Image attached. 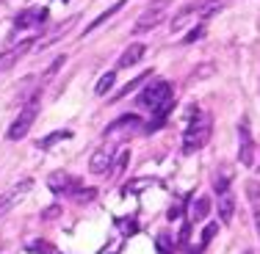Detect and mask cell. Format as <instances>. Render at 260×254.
<instances>
[{"instance_id": "6da1fadb", "label": "cell", "mask_w": 260, "mask_h": 254, "mask_svg": "<svg viewBox=\"0 0 260 254\" xmlns=\"http://www.w3.org/2000/svg\"><path fill=\"white\" fill-rule=\"evenodd\" d=\"M210 116L208 114H200L197 111V119L188 122V130H185V138H183V155H194L197 150L208 144L210 138Z\"/></svg>"}, {"instance_id": "7a4b0ae2", "label": "cell", "mask_w": 260, "mask_h": 254, "mask_svg": "<svg viewBox=\"0 0 260 254\" xmlns=\"http://www.w3.org/2000/svg\"><path fill=\"white\" fill-rule=\"evenodd\" d=\"M36 114H39V94L30 97L28 105L20 111V116H17V119L11 122V127H9V141H20V138H25L28 130L34 127V122H36Z\"/></svg>"}, {"instance_id": "3957f363", "label": "cell", "mask_w": 260, "mask_h": 254, "mask_svg": "<svg viewBox=\"0 0 260 254\" xmlns=\"http://www.w3.org/2000/svg\"><path fill=\"white\" fill-rule=\"evenodd\" d=\"M172 6V0H152L150 6H147L144 11H141V17L136 20V25L133 30L136 33H147V30H152L155 25H160L164 22V17H166V9Z\"/></svg>"}, {"instance_id": "277c9868", "label": "cell", "mask_w": 260, "mask_h": 254, "mask_svg": "<svg viewBox=\"0 0 260 254\" xmlns=\"http://www.w3.org/2000/svg\"><path fill=\"white\" fill-rule=\"evenodd\" d=\"M166 100H172V86L166 83V80H152V83L139 94V100H136V102H139L141 108L155 111V108H160Z\"/></svg>"}, {"instance_id": "5b68a950", "label": "cell", "mask_w": 260, "mask_h": 254, "mask_svg": "<svg viewBox=\"0 0 260 254\" xmlns=\"http://www.w3.org/2000/svg\"><path fill=\"white\" fill-rule=\"evenodd\" d=\"M238 160L246 169H255V138H252V130L246 125V119H241L238 125Z\"/></svg>"}, {"instance_id": "8992f818", "label": "cell", "mask_w": 260, "mask_h": 254, "mask_svg": "<svg viewBox=\"0 0 260 254\" xmlns=\"http://www.w3.org/2000/svg\"><path fill=\"white\" fill-rule=\"evenodd\" d=\"M30 188H34V179H30V177L20 179V183H14L11 188H6L3 194H0V215H3V213H9V210L14 207V204L20 202V199H25Z\"/></svg>"}, {"instance_id": "52a82bcc", "label": "cell", "mask_w": 260, "mask_h": 254, "mask_svg": "<svg viewBox=\"0 0 260 254\" xmlns=\"http://www.w3.org/2000/svg\"><path fill=\"white\" fill-rule=\"evenodd\" d=\"M139 127H141L139 116H136V114H125V116H119L114 125L105 127L103 135H105V138H114V135H119V133H133V130H139Z\"/></svg>"}, {"instance_id": "ba28073f", "label": "cell", "mask_w": 260, "mask_h": 254, "mask_svg": "<svg viewBox=\"0 0 260 254\" xmlns=\"http://www.w3.org/2000/svg\"><path fill=\"white\" fill-rule=\"evenodd\" d=\"M30 47H34V39H25V42H20V45H14L11 50L0 53V75H3V72H9L11 66H14L17 61H20L22 55L30 50Z\"/></svg>"}, {"instance_id": "9c48e42d", "label": "cell", "mask_w": 260, "mask_h": 254, "mask_svg": "<svg viewBox=\"0 0 260 254\" xmlns=\"http://www.w3.org/2000/svg\"><path fill=\"white\" fill-rule=\"evenodd\" d=\"M47 185H50L53 194H75V188H80L78 179L70 177V174H64V171H55V174H50Z\"/></svg>"}, {"instance_id": "30bf717a", "label": "cell", "mask_w": 260, "mask_h": 254, "mask_svg": "<svg viewBox=\"0 0 260 254\" xmlns=\"http://www.w3.org/2000/svg\"><path fill=\"white\" fill-rule=\"evenodd\" d=\"M233 215H235V196H233L230 188H224V191H219V219H221V224H230Z\"/></svg>"}, {"instance_id": "8fae6325", "label": "cell", "mask_w": 260, "mask_h": 254, "mask_svg": "<svg viewBox=\"0 0 260 254\" xmlns=\"http://www.w3.org/2000/svg\"><path fill=\"white\" fill-rule=\"evenodd\" d=\"M111 163H114V160H111V147H100L89 160V171L91 174H105Z\"/></svg>"}, {"instance_id": "7c38bea8", "label": "cell", "mask_w": 260, "mask_h": 254, "mask_svg": "<svg viewBox=\"0 0 260 254\" xmlns=\"http://www.w3.org/2000/svg\"><path fill=\"white\" fill-rule=\"evenodd\" d=\"M47 20V9H34V11H22L20 17L14 20V28L17 30H25L30 25H39V22Z\"/></svg>"}, {"instance_id": "4fadbf2b", "label": "cell", "mask_w": 260, "mask_h": 254, "mask_svg": "<svg viewBox=\"0 0 260 254\" xmlns=\"http://www.w3.org/2000/svg\"><path fill=\"white\" fill-rule=\"evenodd\" d=\"M172 108H175V97H172V100H166L160 108L152 111V119H150V125H147V130L152 133V130H160V127H164V122H166V116H169Z\"/></svg>"}, {"instance_id": "5bb4252c", "label": "cell", "mask_w": 260, "mask_h": 254, "mask_svg": "<svg viewBox=\"0 0 260 254\" xmlns=\"http://www.w3.org/2000/svg\"><path fill=\"white\" fill-rule=\"evenodd\" d=\"M141 55H144V45H139V42H136V45H130L127 50L119 55V61H116V64H119V66H133V64H139V61H141Z\"/></svg>"}, {"instance_id": "9a60e30c", "label": "cell", "mask_w": 260, "mask_h": 254, "mask_svg": "<svg viewBox=\"0 0 260 254\" xmlns=\"http://www.w3.org/2000/svg\"><path fill=\"white\" fill-rule=\"evenodd\" d=\"M208 213H210V199L208 196H200L194 202V207H191V221H205Z\"/></svg>"}, {"instance_id": "2e32d148", "label": "cell", "mask_w": 260, "mask_h": 254, "mask_svg": "<svg viewBox=\"0 0 260 254\" xmlns=\"http://www.w3.org/2000/svg\"><path fill=\"white\" fill-rule=\"evenodd\" d=\"M64 138H72V130H55V133L39 138V144H36V147H39V150H50L55 141H64Z\"/></svg>"}, {"instance_id": "e0dca14e", "label": "cell", "mask_w": 260, "mask_h": 254, "mask_svg": "<svg viewBox=\"0 0 260 254\" xmlns=\"http://www.w3.org/2000/svg\"><path fill=\"white\" fill-rule=\"evenodd\" d=\"M147 78H152V72H144V75H139V78H133V80H130V83L127 86H122V89L119 91H116V94H114V100H111V102H119L122 100V97H127L130 94V91H133L136 89V86H141V83H144V80Z\"/></svg>"}, {"instance_id": "ac0fdd59", "label": "cell", "mask_w": 260, "mask_h": 254, "mask_svg": "<svg viewBox=\"0 0 260 254\" xmlns=\"http://www.w3.org/2000/svg\"><path fill=\"white\" fill-rule=\"evenodd\" d=\"M125 3H127V0H116V3H114V6H111V9H108V11H103V14H100V17H97V20H94V22H91V25H89V28H86V33H91V30H94V28H100V25H103V22H105V20H108V17H114V14H116V11H119V9H122V6H125Z\"/></svg>"}, {"instance_id": "d6986e66", "label": "cell", "mask_w": 260, "mask_h": 254, "mask_svg": "<svg viewBox=\"0 0 260 254\" xmlns=\"http://www.w3.org/2000/svg\"><path fill=\"white\" fill-rule=\"evenodd\" d=\"M75 20H78V17H70V20H67V22H61V25H58V28H55V30H53V33H50V36H47V39H45V42H42V47H47V45H53V42H55V39H58V36H64V30H70L72 25H75Z\"/></svg>"}, {"instance_id": "ffe728a7", "label": "cell", "mask_w": 260, "mask_h": 254, "mask_svg": "<svg viewBox=\"0 0 260 254\" xmlns=\"http://www.w3.org/2000/svg\"><path fill=\"white\" fill-rule=\"evenodd\" d=\"M114 80H116V75H114V72H105V75H100V80H97V94H100V97H105V94H108V91H111V86H114Z\"/></svg>"}, {"instance_id": "44dd1931", "label": "cell", "mask_w": 260, "mask_h": 254, "mask_svg": "<svg viewBox=\"0 0 260 254\" xmlns=\"http://www.w3.org/2000/svg\"><path fill=\"white\" fill-rule=\"evenodd\" d=\"M127 163H130V152H127V150H122V152H119V158H116L114 163H111V166H114V171H111V174H114V177H119L122 171L127 169Z\"/></svg>"}, {"instance_id": "7402d4cb", "label": "cell", "mask_w": 260, "mask_h": 254, "mask_svg": "<svg viewBox=\"0 0 260 254\" xmlns=\"http://www.w3.org/2000/svg\"><path fill=\"white\" fill-rule=\"evenodd\" d=\"M155 246H158L160 254H172V246H175V243H172V235L169 232H160L155 238Z\"/></svg>"}, {"instance_id": "603a6c76", "label": "cell", "mask_w": 260, "mask_h": 254, "mask_svg": "<svg viewBox=\"0 0 260 254\" xmlns=\"http://www.w3.org/2000/svg\"><path fill=\"white\" fill-rule=\"evenodd\" d=\"M246 196H249V202H257L260 199V183H246Z\"/></svg>"}, {"instance_id": "cb8c5ba5", "label": "cell", "mask_w": 260, "mask_h": 254, "mask_svg": "<svg viewBox=\"0 0 260 254\" xmlns=\"http://www.w3.org/2000/svg\"><path fill=\"white\" fill-rule=\"evenodd\" d=\"M64 61H67V55H58V58H55V61H53V64H50V66H47V72H45V78H53V75H55V72H58V66H61V64H64Z\"/></svg>"}, {"instance_id": "d4e9b609", "label": "cell", "mask_w": 260, "mask_h": 254, "mask_svg": "<svg viewBox=\"0 0 260 254\" xmlns=\"http://www.w3.org/2000/svg\"><path fill=\"white\" fill-rule=\"evenodd\" d=\"M202 33H205V25H197V28H191V33L188 36H185V39L183 42H194V39H200V36Z\"/></svg>"}, {"instance_id": "484cf974", "label": "cell", "mask_w": 260, "mask_h": 254, "mask_svg": "<svg viewBox=\"0 0 260 254\" xmlns=\"http://www.w3.org/2000/svg\"><path fill=\"white\" fill-rule=\"evenodd\" d=\"M252 204H255V227H257V238H260V199Z\"/></svg>"}, {"instance_id": "4316f807", "label": "cell", "mask_w": 260, "mask_h": 254, "mask_svg": "<svg viewBox=\"0 0 260 254\" xmlns=\"http://www.w3.org/2000/svg\"><path fill=\"white\" fill-rule=\"evenodd\" d=\"M30 249H34V251H50V246H47V243H34Z\"/></svg>"}, {"instance_id": "83f0119b", "label": "cell", "mask_w": 260, "mask_h": 254, "mask_svg": "<svg viewBox=\"0 0 260 254\" xmlns=\"http://www.w3.org/2000/svg\"><path fill=\"white\" fill-rule=\"evenodd\" d=\"M244 254H252V251H244Z\"/></svg>"}]
</instances>
